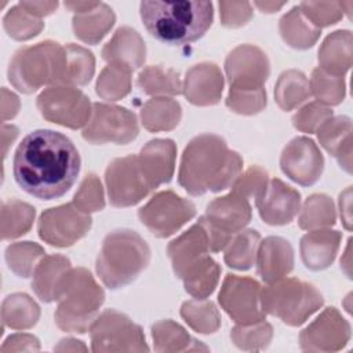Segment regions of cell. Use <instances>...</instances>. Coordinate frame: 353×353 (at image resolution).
Returning <instances> with one entry per match:
<instances>
[{"instance_id": "obj_49", "label": "cell", "mask_w": 353, "mask_h": 353, "mask_svg": "<svg viewBox=\"0 0 353 353\" xmlns=\"http://www.w3.org/2000/svg\"><path fill=\"white\" fill-rule=\"evenodd\" d=\"M226 106L239 114H256L266 106V91L258 90H232L226 97Z\"/></svg>"}, {"instance_id": "obj_30", "label": "cell", "mask_w": 353, "mask_h": 353, "mask_svg": "<svg viewBox=\"0 0 353 353\" xmlns=\"http://www.w3.org/2000/svg\"><path fill=\"white\" fill-rule=\"evenodd\" d=\"M153 347L156 352H207L208 347L194 339L172 320H161L152 325Z\"/></svg>"}, {"instance_id": "obj_32", "label": "cell", "mask_w": 353, "mask_h": 353, "mask_svg": "<svg viewBox=\"0 0 353 353\" xmlns=\"http://www.w3.org/2000/svg\"><path fill=\"white\" fill-rule=\"evenodd\" d=\"M182 117L181 105L167 97H154L141 109L142 125L152 132L170 131L175 128Z\"/></svg>"}, {"instance_id": "obj_21", "label": "cell", "mask_w": 353, "mask_h": 353, "mask_svg": "<svg viewBox=\"0 0 353 353\" xmlns=\"http://www.w3.org/2000/svg\"><path fill=\"white\" fill-rule=\"evenodd\" d=\"M175 157L176 146L171 139L156 138L141 149L138 161L152 190L171 181L175 170Z\"/></svg>"}, {"instance_id": "obj_51", "label": "cell", "mask_w": 353, "mask_h": 353, "mask_svg": "<svg viewBox=\"0 0 353 353\" xmlns=\"http://www.w3.org/2000/svg\"><path fill=\"white\" fill-rule=\"evenodd\" d=\"M268 182V172L263 168L254 165L236 178L232 185V192L243 196L244 199H256L263 192Z\"/></svg>"}, {"instance_id": "obj_10", "label": "cell", "mask_w": 353, "mask_h": 353, "mask_svg": "<svg viewBox=\"0 0 353 353\" xmlns=\"http://www.w3.org/2000/svg\"><path fill=\"white\" fill-rule=\"evenodd\" d=\"M37 109L41 116L68 128L85 127L92 112L87 95L72 85H51L37 97Z\"/></svg>"}, {"instance_id": "obj_26", "label": "cell", "mask_w": 353, "mask_h": 353, "mask_svg": "<svg viewBox=\"0 0 353 353\" xmlns=\"http://www.w3.org/2000/svg\"><path fill=\"white\" fill-rule=\"evenodd\" d=\"M316 132L320 145L346 172H352V120L347 116H332Z\"/></svg>"}, {"instance_id": "obj_4", "label": "cell", "mask_w": 353, "mask_h": 353, "mask_svg": "<svg viewBox=\"0 0 353 353\" xmlns=\"http://www.w3.org/2000/svg\"><path fill=\"white\" fill-rule=\"evenodd\" d=\"M149 261L150 250L146 241L134 230L119 229L103 239L95 268L102 283L110 290H117L132 283Z\"/></svg>"}, {"instance_id": "obj_24", "label": "cell", "mask_w": 353, "mask_h": 353, "mask_svg": "<svg viewBox=\"0 0 353 353\" xmlns=\"http://www.w3.org/2000/svg\"><path fill=\"white\" fill-rule=\"evenodd\" d=\"M341 239V232L334 229L320 228L309 230L299 244L303 265L314 272L327 269L336 256Z\"/></svg>"}, {"instance_id": "obj_43", "label": "cell", "mask_w": 353, "mask_h": 353, "mask_svg": "<svg viewBox=\"0 0 353 353\" xmlns=\"http://www.w3.org/2000/svg\"><path fill=\"white\" fill-rule=\"evenodd\" d=\"M44 250L32 241H18L12 243L6 248V261L8 268L18 277H30L37 261L44 256Z\"/></svg>"}, {"instance_id": "obj_18", "label": "cell", "mask_w": 353, "mask_h": 353, "mask_svg": "<svg viewBox=\"0 0 353 353\" xmlns=\"http://www.w3.org/2000/svg\"><path fill=\"white\" fill-rule=\"evenodd\" d=\"M350 324L335 307H327L299 335L302 350L336 352L349 342Z\"/></svg>"}, {"instance_id": "obj_17", "label": "cell", "mask_w": 353, "mask_h": 353, "mask_svg": "<svg viewBox=\"0 0 353 353\" xmlns=\"http://www.w3.org/2000/svg\"><path fill=\"white\" fill-rule=\"evenodd\" d=\"M280 167L294 182L302 186H310L316 183L323 174L324 157L313 139L296 137L283 149Z\"/></svg>"}, {"instance_id": "obj_11", "label": "cell", "mask_w": 353, "mask_h": 353, "mask_svg": "<svg viewBox=\"0 0 353 353\" xmlns=\"http://www.w3.org/2000/svg\"><path fill=\"white\" fill-rule=\"evenodd\" d=\"M139 132L137 116L121 106L95 102L91 117L81 135L94 145L119 143L125 145L137 138Z\"/></svg>"}, {"instance_id": "obj_9", "label": "cell", "mask_w": 353, "mask_h": 353, "mask_svg": "<svg viewBox=\"0 0 353 353\" xmlns=\"http://www.w3.org/2000/svg\"><path fill=\"white\" fill-rule=\"evenodd\" d=\"M92 352H148L142 328L114 309L102 312L90 327Z\"/></svg>"}, {"instance_id": "obj_28", "label": "cell", "mask_w": 353, "mask_h": 353, "mask_svg": "<svg viewBox=\"0 0 353 353\" xmlns=\"http://www.w3.org/2000/svg\"><path fill=\"white\" fill-rule=\"evenodd\" d=\"M353 61V40L350 30H336L328 34L319 50V68L334 76H345Z\"/></svg>"}, {"instance_id": "obj_56", "label": "cell", "mask_w": 353, "mask_h": 353, "mask_svg": "<svg viewBox=\"0 0 353 353\" xmlns=\"http://www.w3.org/2000/svg\"><path fill=\"white\" fill-rule=\"evenodd\" d=\"M350 186L341 193L339 196V208H341V219L347 230H350V199H352Z\"/></svg>"}, {"instance_id": "obj_37", "label": "cell", "mask_w": 353, "mask_h": 353, "mask_svg": "<svg viewBox=\"0 0 353 353\" xmlns=\"http://www.w3.org/2000/svg\"><path fill=\"white\" fill-rule=\"evenodd\" d=\"M34 208L21 200H7L1 204V239H17L29 232L34 221Z\"/></svg>"}, {"instance_id": "obj_47", "label": "cell", "mask_w": 353, "mask_h": 353, "mask_svg": "<svg viewBox=\"0 0 353 353\" xmlns=\"http://www.w3.org/2000/svg\"><path fill=\"white\" fill-rule=\"evenodd\" d=\"M298 7L302 15L317 29L334 25L343 17L341 1H302Z\"/></svg>"}, {"instance_id": "obj_7", "label": "cell", "mask_w": 353, "mask_h": 353, "mask_svg": "<svg viewBox=\"0 0 353 353\" xmlns=\"http://www.w3.org/2000/svg\"><path fill=\"white\" fill-rule=\"evenodd\" d=\"M323 303V295L314 285L294 277H283L261 290L263 312L291 327L303 324Z\"/></svg>"}, {"instance_id": "obj_59", "label": "cell", "mask_w": 353, "mask_h": 353, "mask_svg": "<svg viewBox=\"0 0 353 353\" xmlns=\"http://www.w3.org/2000/svg\"><path fill=\"white\" fill-rule=\"evenodd\" d=\"M54 349L55 350H62V352H65V350H73V352L83 350V352H85L87 350V347L81 343V341H77V339H73V338L62 339L59 342V345H57Z\"/></svg>"}, {"instance_id": "obj_8", "label": "cell", "mask_w": 353, "mask_h": 353, "mask_svg": "<svg viewBox=\"0 0 353 353\" xmlns=\"http://www.w3.org/2000/svg\"><path fill=\"white\" fill-rule=\"evenodd\" d=\"M251 205L248 199L230 193L214 199L205 210V215L200 218L210 241L211 252L225 250L232 237L243 230L251 221Z\"/></svg>"}, {"instance_id": "obj_36", "label": "cell", "mask_w": 353, "mask_h": 353, "mask_svg": "<svg viewBox=\"0 0 353 353\" xmlns=\"http://www.w3.org/2000/svg\"><path fill=\"white\" fill-rule=\"evenodd\" d=\"M261 243V236L256 230L247 229L236 233L225 247L223 259L226 265L237 270H248L256 259V251Z\"/></svg>"}, {"instance_id": "obj_54", "label": "cell", "mask_w": 353, "mask_h": 353, "mask_svg": "<svg viewBox=\"0 0 353 353\" xmlns=\"http://www.w3.org/2000/svg\"><path fill=\"white\" fill-rule=\"evenodd\" d=\"M19 109V99L14 92L7 88H1V120L6 121L12 119Z\"/></svg>"}, {"instance_id": "obj_53", "label": "cell", "mask_w": 353, "mask_h": 353, "mask_svg": "<svg viewBox=\"0 0 353 353\" xmlns=\"http://www.w3.org/2000/svg\"><path fill=\"white\" fill-rule=\"evenodd\" d=\"M39 349L40 342L36 336L30 334H14L4 341L3 346L0 347V352H36Z\"/></svg>"}, {"instance_id": "obj_60", "label": "cell", "mask_w": 353, "mask_h": 353, "mask_svg": "<svg viewBox=\"0 0 353 353\" xmlns=\"http://www.w3.org/2000/svg\"><path fill=\"white\" fill-rule=\"evenodd\" d=\"M284 4L285 3H276V1H255L254 3V6H256L262 12H268V14L279 11Z\"/></svg>"}, {"instance_id": "obj_61", "label": "cell", "mask_w": 353, "mask_h": 353, "mask_svg": "<svg viewBox=\"0 0 353 353\" xmlns=\"http://www.w3.org/2000/svg\"><path fill=\"white\" fill-rule=\"evenodd\" d=\"M350 243H352V239H349L347 240V247H346V251H345V258L347 259V262H345V261H341V266L342 268H346V274H347V277H350Z\"/></svg>"}, {"instance_id": "obj_45", "label": "cell", "mask_w": 353, "mask_h": 353, "mask_svg": "<svg viewBox=\"0 0 353 353\" xmlns=\"http://www.w3.org/2000/svg\"><path fill=\"white\" fill-rule=\"evenodd\" d=\"M3 26L10 37L15 40H29L41 32L44 23L41 22V18L32 15L23 7L17 4L4 15Z\"/></svg>"}, {"instance_id": "obj_33", "label": "cell", "mask_w": 353, "mask_h": 353, "mask_svg": "<svg viewBox=\"0 0 353 353\" xmlns=\"http://www.w3.org/2000/svg\"><path fill=\"white\" fill-rule=\"evenodd\" d=\"M279 30L283 40L292 48L306 50L314 46L320 37V29L314 28L301 12L299 7H292L279 21Z\"/></svg>"}, {"instance_id": "obj_1", "label": "cell", "mask_w": 353, "mask_h": 353, "mask_svg": "<svg viewBox=\"0 0 353 353\" xmlns=\"http://www.w3.org/2000/svg\"><path fill=\"white\" fill-rule=\"evenodd\" d=\"M80 172V154L73 142L54 130L29 132L18 145L12 174L22 190L41 199L63 196Z\"/></svg>"}, {"instance_id": "obj_34", "label": "cell", "mask_w": 353, "mask_h": 353, "mask_svg": "<svg viewBox=\"0 0 353 353\" xmlns=\"http://www.w3.org/2000/svg\"><path fill=\"white\" fill-rule=\"evenodd\" d=\"M40 317L39 305L26 294L17 292L4 298L1 305V321L12 330L32 328Z\"/></svg>"}, {"instance_id": "obj_3", "label": "cell", "mask_w": 353, "mask_h": 353, "mask_svg": "<svg viewBox=\"0 0 353 353\" xmlns=\"http://www.w3.org/2000/svg\"><path fill=\"white\" fill-rule=\"evenodd\" d=\"M141 19L146 30L170 46L189 44L210 29L214 18L210 1H142Z\"/></svg>"}, {"instance_id": "obj_38", "label": "cell", "mask_w": 353, "mask_h": 353, "mask_svg": "<svg viewBox=\"0 0 353 353\" xmlns=\"http://www.w3.org/2000/svg\"><path fill=\"white\" fill-rule=\"evenodd\" d=\"M138 87L148 95L165 97L182 92L179 73L172 69H164L159 65L146 66L138 74Z\"/></svg>"}, {"instance_id": "obj_52", "label": "cell", "mask_w": 353, "mask_h": 353, "mask_svg": "<svg viewBox=\"0 0 353 353\" xmlns=\"http://www.w3.org/2000/svg\"><path fill=\"white\" fill-rule=\"evenodd\" d=\"M221 22L226 28L245 25L252 17V7L248 1H219Z\"/></svg>"}, {"instance_id": "obj_27", "label": "cell", "mask_w": 353, "mask_h": 353, "mask_svg": "<svg viewBox=\"0 0 353 353\" xmlns=\"http://www.w3.org/2000/svg\"><path fill=\"white\" fill-rule=\"evenodd\" d=\"M70 269V261L66 256L44 255L33 270L32 288L36 295L47 303L57 301Z\"/></svg>"}, {"instance_id": "obj_16", "label": "cell", "mask_w": 353, "mask_h": 353, "mask_svg": "<svg viewBox=\"0 0 353 353\" xmlns=\"http://www.w3.org/2000/svg\"><path fill=\"white\" fill-rule=\"evenodd\" d=\"M225 70L232 90H258L263 88L270 74V65L261 48L241 44L226 57Z\"/></svg>"}, {"instance_id": "obj_39", "label": "cell", "mask_w": 353, "mask_h": 353, "mask_svg": "<svg viewBox=\"0 0 353 353\" xmlns=\"http://www.w3.org/2000/svg\"><path fill=\"white\" fill-rule=\"evenodd\" d=\"M66 63L63 73V85H85L95 70V59L87 48L69 43L65 46Z\"/></svg>"}, {"instance_id": "obj_57", "label": "cell", "mask_w": 353, "mask_h": 353, "mask_svg": "<svg viewBox=\"0 0 353 353\" xmlns=\"http://www.w3.org/2000/svg\"><path fill=\"white\" fill-rule=\"evenodd\" d=\"M18 137V128L15 125H7L3 124L1 127V138H3V157L7 156V148L10 146V143H12L15 141V138Z\"/></svg>"}, {"instance_id": "obj_58", "label": "cell", "mask_w": 353, "mask_h": 353, "mask_svg": "<svg viewBox=\"0 0 353 353\" xmlns=\"http://www.w3.org/2000/svg\"><path fill=\"white\" fill-rule=\"evenodd\" d=\"M99 4V1H65V7L74 14H83L91 11Z\"/></svg>"}, {"instance_id": "obj_20", "label": "cell", "mask_w": 353, "mask_h": 353, "mask_svg": "<svg viewBox=\"0 0 353 353\" xmlns=\"http://www.w3.org/2000/svg\"><path fill=\"white\" fill-rule=\"evenodd\" d=\"M182 91L186 99L197 106H210L221 101L223 76L212 62H201L192 66L185 76Z\"/></svg>"}, {"instance_id": "obj_5", "label": "cell", "mask_w": 353, "mask_h": 353, "mask_svg": "<svg viewBox=\"0 0 353 353\" xmlns=\"http://www.w3.org/2000/svg\"><path fill=\"white\" fill-rule=\"evenodd\" d=\"M103 301L105 292L92 274L84 268H72L57 299L55 323L62 331L84 334L90 331Z\"/></svg>"}, {"instance_id": "obj_19", "label": "cell", "mask_w": 353, "mask_h": 353, "mask_svg": "<svg viewBox=\"0 0 353 353\" xmlns=\"http://www.w3.org/2000/svg\"><path fill=\"white\" fill-rule=\"evenodd\" d=\"M255 204L262 221L268 225H287L301 210V194L290 185L273 178L255 199Z\"/></svg>"}, {"instance_id": "obj_48", "label": "cell", "mask_w": 353, "mask_h": 353, "mask_svg": "<svg viewBox=\"0 0 353 353\" xmlns=\"http://www.w3.org/2000/svg\"><path fill=\"white\" fill-rule=\"evenodd\" d=\"M72 203L77 210L85 214L103 210V188L99 178L95 174H88L84 176Z\"/></svg>"}, {"instance_id": "obj_42", "label": "cell", "mask_w": 353, "mask_h": 353, "mask_svg": "<svg viewBox=\"0 0 353 353\" xmlns=\"http://www.w3.org/2000/svg\"><path fill=\"white\" fill-rule=\"evenodd\" d=\"M97 94L106 101H119L131 90V70L119 63H108L97 80Z\"/></svg>"}, {"instance_id": "obj_13", "label": "cell", "mask_w": 353, "mask_h": 353, "mask_svg": "<svg viewBox=\"0 0 353 353\" xmlns=\"http://www.w3.org/2000/svg\"><path fill=\"white\" fill-rule=\"evenodd\" d=\"M261 284L254 279L228 274L223 279L218 301L237 324H255L266 317L261 305Z\"/></svg>"}, {"instance_id": "obj_14", "label": "cell", "mask_w": 353, "mask_h": 353, "mask_svg": "<svg viewBox=\"0 0 353 353\" xmlns=\"http://www.w3.org/2000/svg\"><path fill=\"white\" fill-rule=\"evenodd\" d=\"M105 182L109 201L114 207L135 205L152 190L135 154L112 160L105 171Z\"/></svg>"}, {"instance_id": "obj_15", "label": "cell", "mask_w": 353, "mask_h": 353, "mask_svg": "<svg viewBox=\"0 0 353 353\" xmlns=\"http://www.w3.org/2000/svg\"><path fill=\"white\" fill-rule=\"evenodd\" d=\"M90 214L77 210L73 203L46 210L37 222L41 240L54 247H70L91 229Z\"/></svg>"}, {"instance_id": "obj_6", "label": "cell", "mask_w": 353, "mask_h": 353, "mask_svg": "<svg viewBox=\"0 0 353 353\" xmlns=\"http://www.w3.org/2000/svg\"><path fill=\"white\" fill-rule=\"evenodd\" d=\"M66 63L65 47L47 40L18 50L10 61L8 80L23 94H32L43 85L63 81Z\"/></svg>"}, {"instance_id": "obj_25", "label": "cell", "mask_w": 353, "mask_h": 353, "mask_svg": "<svg viewBox=\"0 0 353 353\" xmlns=\"http://www.w3.org/2000/svg\"><path fill=\"white\" fill-rule=\"evenodd\" d=\"M102 58L108 63H119L132 72L143 65L146 47L135 29L121 26L102 48Z\"/></svg>"}, {"instance_id": "obj_40", "label": "cell", "mask_w": 353, "mask_h": 353, "mask_svg": "<svg viewBox=\"0 0 353 353\" xmlns=\"http://www.w3.org/2000/svg\"><path fill=\"white\" fill-rule=\"evenodd\" d=\"M336 219V212L332 200L323 193L309 196L301 210L298 223L302 229L313 230L332 226Z\"/></svg>"}, {"instance_id": "obj_44", "label": "cell", "mask_w": 353, "mask_h": 353, "mask_svg": "<svg viewBox=\"0 0 353 353\" xmlns=\"http://www.w3.org/2000/svg\"><path fill=\"white\" fill-rule=\"evenodd\" d=\"M309 85L310 94L325 106L339 105L345 98V79L325 73L320 68L313 69Z\"/></svg>"}, {"instance_id": "obj_50", "label": "cell", "mask_w": 353, "mask_h": 353, "mask_svg": "<svg viewBox=\"0 0 353 353\" xmlns=\"http://www.w3.org/2000/svg\"><path fill=\"white\" fill-rule=\"evenodd\" d=\"M330 117H332V110L328 106L320 102H310L294 114L292 124L302 132L313 134Z\"/></svg>"}, {"instance_id": "obj_2", "label": "cell", "mask_w": 353, "mask_h": 353, "mask_svg": "<svg viewBox=\"0 0 353 353\" xmlns=\"http://www.w3.org/2000/svg\"><path fill=\"white\" fill-rule=\"evenodd\" d=\"M243 170V159L215 134L194 137L183 149L178 182L192 196L221 192L233 185Z\"/></svg>"}, {"instance_id": "obj_29", "label": "cell", "mask_w": 353, "mask_h": 353, "mask_svg": "<svg viewBox=\"0 0 353 353\" xmlns=\"http://www.w3.org/2000/svg\"><path fill=\"white\" fill-rule=\"evenodd\" d=\"M219 276V265L210 256V254H207L186 268L178 279L183 281L185 291L189 295L196 299H205L214 292Z\"/></svg>"}, {"instance_id": "obj_23", "label": "cell", "mask_w": 353, "mask_h": 353, "mask_svg": "<svg viewBox=\"0 0 353 353\" xmlns=\"http://www.w3.org/2000/svg\"><path fill=\"white\" fill-rule=\"evenodd\" d=\"M210 252L208 234L200 219L181 236L174 239L167 247V254L176 277H179L186 268Z\"/></svg>"}, {"instance_id": "obj_22", "label": "cell", "mask_w": 353, "mask_h": 353, "mask_svg": "<svg viewBox=\"0 0 353 353\" xmlns=\"http://www.w3.org/2000/svg\"><path fill=\"white\" fill-rule=\"evenodd\" d=\"M256 270L265 283L285 277L294 268V250L279 236H269L259 243L256 251Z\"/></svg>"}, {"instance_id": "obj_12", "label": "cell", "mask_w": 353, "mask_h": 353, "mask_svg": "<svg viewBox=\"0 0 353 353\" xmlns=\"http://www.w3.org/2000/svg\"><path fill=\"white\" fill-rule=\"evenodd\" d=\"M196 215V207L172 190L156 193L138 211L139 221L156 237H170Z\"/></svg>"}, {"instance_id": "obj_46", "label": "cell", "mask_w": 353, "mask_h": 353, "mask_svg": "<svg viewBox=\"0 0 353 353\" xmlns=\"http://www.w3.org/2000/svg\"><path fill=\"white\" fill-rule=\"evenodd\" d=\"M272 336L273 328L265 320L248 325L239 324L230 331L233 343L241 350H262L268 347Z\"/></svg>"}, {"instance_id": "obj_55", "label": "cell", "mask_w": 353, "mask_h": 353, "mask_svg": "<svg viewBox=\"0 0 353 353\" xmlns=\"http://www.w3.org/2000/svg\"><path fill=\"white\" fill-rule=\"evenodd\" d=\"M18 4L37 18L50 15L58 7V1H19Z\"/></svg>"}, {"instance_id": "obj_35", "label": "cell", "mask_w": 353, "mask_h": 353, "mask_svg": "<svg viewBox=\"0 0 353 353\" xmlns=\"http://www.w3.org/2000/svg\"><path fill=\"white\" fill-rule=\"evenodd\" d=\"M309 97V80L302 72L296 69H290L279 76L274 85V101L283 110L288 112L295 109Z\"/></svg>"}, {"instance_id": "obj_31", "label": "cell", "mask_w": 353, "mask_h": 353, "mask_svg": "<svg viewBox=\"0 0 353 353\" xmlns=\"http://www.w3.org/2000/svg\"><path fill=\"white\" fill-rule=\"evenodd\" d=\"M114 21L113 10L108 4L99 3L91 11L74 14L72 26L77 39L88 44H97L110 30Z\"/></svg>"}, {"instance_id": "obj_41", "label": "cell", "mask_w": 353, "mask_h": 353, "mask_svg": "<svg viewBox=\"0 0 353 353\" xmlns=\"http://www.w3.org/2000/svg\"><path fill=\"white\" fill-rule=\"evenodd\" d=\"M181 316L194 331L200 334H212L221 325V316L211 301L190 299L182 303Z\"/></svg>"}]
</instances>
